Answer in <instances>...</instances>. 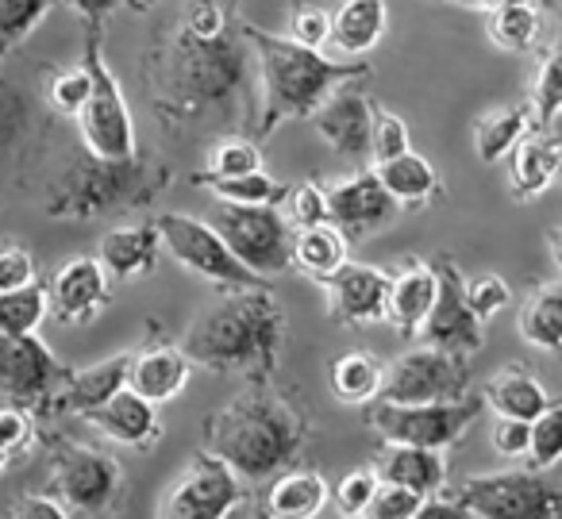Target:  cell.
Listing matches in <instances>:
<instances>
[{
  "label": "cell",
  "instance_id": "cell-1",
  "mask_svg": "<svg viewBox=\"0 0 562 519\" xmlns=\"http://www.w3.org/2000/svg\"><path fill=\"white\" fill-rule=\"evenodd\" d=\"M255 50L239 12L224 32H196L186 20L155 43L147 58V93L162 127H189L258 101Z\"/></svg>",
  "mask_w": 562,
  "mask_h": 519
},
{
  "label": "cell",
  "instance_id": "cell-2",
  "mask_svg": "<svg viewBox=\"0 0 562 519\" xmlns=\"http://www.w3.org/2000/svg\"><path fill=\"white\" fill-rule=\"evenodd\" d=\"M243 32H247L250 50H255L258 93H262L255 127H250L258 139H270L290 120H313L316 109L339 86H351V81H362L370 74V66L359 63V58L339 63V58H328L324 50L301 47L290 35L262 32V27L247 24V20H243Z\"/></svg>",
  "mask_w": 562,
  "mask_h": 519
},
{
  "label": "cell",
  "instance_id": "cell-3",
  "mask_svg": "<svg viewBox=\"0 0 562 519\" xmlns=\"http://www.w3.org/2000/svg\"><path fill=\"white\" fill-rule=\"evenodd\" d=\"M305 439L301 411L270 381H250L204 424V450L232 465L243 481H262L285 470Z\"/></svg>",
  "mask_w": 562,
  "mask_h": 519
},
{
  "label": "cell",
  "instance_id": "cell-4",
  "mask_svg": "<svg viewBox=\"0 0 562 519\" xmlns=\"http://www.w3.org/2000/svg\"><path fill=\"white\" fill-rule=\"evenodd\" d=\"M285 339V316L266 289H235L201 312L181 335V350L209 373H270Z\"/></svg>",
  "mask_w": 562,
  "mask_h": 519
},
{
  "label": "cell",
  "instance_id": "cell-5",
  "mask_svg": "<svg viewBox=\"0 0 562 519\" xmlns=\"http://www.w3.org/2000/svg\"><path fill=\"white\" fill-rule=\"evenodd\" d=\"M170 189V166L147 158H97L81 150L63 166L47 189V212L55 219H97L116 208L150 204Z\"/></svg>",
  "mask_w": 562,
  "mask_h": 519
},
{
  "label": "cell",
  "instance_id": "cell-6",
  "mask_svg": "<svg viewBox=\"0 0 562 519\" xmlns=\"http://www.w3.org/2000/svg\"><path fill=\"white\" fill-rule=\"evenodd\" d=\"M454 500L474 519H562V481L536 465L470 473L454 485Z\"/></svg>",
  "mask_w": 562,
  "mask_h": 519
},
{
  "label": "cell",
  "instance_id": "cell-7",
  "mask_svg": "<svg viewBox=\"0 0 562 519\" xmlns=\"http://www.w3.org/2000/svg\"><path fill=\"white\" fill-rule=\"evenodd\" d=\"M86 70L93 78L86 109L78 112V135L81 147L97 158H135L139 155V139H135V120L127 109V97L120 89L116 74L109 70L101 50V27L86 24Z\"/></svg>",
  "mask_w": 562,
  "mask_h": 519
},
{
  "label": "cell",
  "instance_id": "cell-8",
  "mask_svg": "<svg viewBox=\"0 0 562 519\" xmlns=\"http://www.w3.org/2000/svg\"><path fill=\"white\" fill-rule=\"evenodd\" d=\"M482 396H459V400H428V404H390L374 400L367 411V424L385 442H405V447L451 450L470 427L482 419Z\"/></svg>",
  "mask_w": 562,
  "mask_h": 519
},
{
  "label": "cell",
  "instance_id": "cell-9",
  "mask_svg": "<svg viewBox=\"0 0 562 519\" xmlns=\"http://www.w3.org/2000/svg\"><path fill=\"white\" fill-rule=\"evenodd\" d=\"M212 227L255 278L270 281L293 266V224L278 204H220Z\"/></svg>",
  "mask_w": 562,
  "mask_h": 519
},
{
  "label": "cell",
  "instance_id": "cell-10",
  "mask_svg": "<svg viewBox=\"0 0 562 519\" xmlns=\"http://www.w3.org/2000/svg\"><path fill=\"white\" fill-rule=\"evenodd\" d=\"M158 235H162V250L181 262L189 273L212 281L224 293H235V289H266L262 278L247 270L239 258L227 250V242L220 239V232L204 219L181 216V212H166V216L155 219Z\"/></svg>",
  "mask_w": 562,
  "mask_h": 519
},
{
  "label": "cell",
  "instance_id": "cell-11",
  "mask_svg": "<svg viewBox=\"0 0 562 519\" xmlns=\"http://www.w3.org/2000/svg\"><path fill=\"white\" fill-rule=\"evenodd\" d=\"M467 385H470L467 358L424 342V347L405 350L397 362L385 365L378 400H390V404L459 400V396H467Z\"/></svg>",
  "mask_w": 562,
  "mask_h": 519
},
{
  "label": "cell",
  "instance_id": "cell-12",
  "mask_svg": "<svg viewBox=\"0 0 562 519\" xmlns=\"http://www.w3.org/2000/svg\"><path fill=\"white\" fill-rule=\"evenodd\" d=\"M66 365L35 335H0V400L27 411H50L66 381Z\"/></svg>",
  "mask_w": 562,
  "mask_h": 519
},
{
  "label": "cell",
  "instance_id": "cell-13",
  "mask_svg": "<svg viewBox=\"0 0 562 519\" xmlns=\"http://www.w3.org/2000/svg\"><path fill=\"white\" fill-rule=\"evenodd\" d=\"M243 504V477L216 454L201 450L162 493L155 519H227Z\"/></svg>",
  "mask_w": 562,
  "mask_h": 519
},
{
  "label": "cell",
  "instance_id": "cell-14",
  "mask_svg": "<svg viewBox=\"0 0 562 519\" xmlns=\"http://www.w3.org/2000/svg\"><path fill=\"white\" fill-rule=\"evenodd\" d=\"M55 493L70 511L104 516L124 493V473L112 454L86 442H63L55 454Z\"/></svg>",
  "mask_w": 562,
  "mask_h": 519
},
{
  "label": "cell",
  "instance_id": "cell-15",
  "mask_svg": "<svg viewBox=\"0 0 562 519\" xmlns=\"http://www.w3.org/2000/svg\"><path fill=\"white\" fill-rule=\"evenodd\" d=\"M436 278H439L436 308L424 319L420 339L428 342V347L451 350V354H459V358L477 354L485 342V324L470 312L467 278H462V270L454 266V258H439Z\"/></svg>",
  "mask_w": 562,
  "mask_h": 519
},
{
  "label": "cell",
  "instance_id": "cell-16",
  "mask_svg": "<svg viewBox=\"0 0 562 519\" xmlns=\"http://www.w3.org/2000/svg\"><path fill=\"white\" fill-rule=\"evenodd\" d=\"M401 204L385 193L374 170H359L351 178L328 185V224L339 227L347 239H362V235L390 227L397 219Z\"/></svg>",
  "mask_w": 562,
  "mask_h": 519
},
{
  "label": "cell",
  "instance_id": "cell-17",
  "mask_svg": "<svg viewBox=\"0 0 562 519\" xmlns=\"http://www.w3.org/2000/svg\"><path fill=\"white\" fill-rule=\"evenodd\" d=\"M112 296V278L104 273V266L97 258H70L58 266V273L47 285V304L50 316L58 324H89L101 316V308Z\"/></svg>",
  "mask_w": 562,
  "mask_h": 519
},
{
  "label": "cell",
  "instance_id": "cell-18",
  "mask_svg": "<svg viewBox=\"0 0 562 519\" xmlns=\"http://www.w3.org/2000/svg\"><path fill=\"white\" fill-rule=\"evenodd\" d=\"M324 293H328V312L331 319L347 327H367L385 319V296H390V273H382L378 266L351 262L347 258L328 281H324Z\"/></svg>",
  "mask_w": 562,
  "mask_h": 519
},
{
  "label": "cell",
  "instance_id": "cell-19",
  "mask_svg": "<svg viewBox=\"0 0 562 519\" xmlns=\"http://www.w3.org/2000/svg\"><path fill=\"white\" fill-rule=\"evenodd\" d=\"M321 139L336 150L339 158H351V162H367L370 158V127H374V104L362 89L339 86L328 101L316 109L313 116Z\"/></svg>",
  "mask_w": 562,
  "mask_h": 519
},
{
  "label": "cell",
  "instance_id": "cell-20",
  "mask_svg": "<svg viewBox=\"0 0 562 519\" xmlns=\"http://www.w3.org/2000/svg\"><path fill=\"white\" fill-rule=\"evenodd\" d=\"M89 424L104 435V439L120 442V447L147 450L162 439V419H158V404L143 400L132 388H120L109 404H101L97 411H89Z\"/></svg>",
  "mask_w": 562,
  "mask_h": 519
},
{
  "label": "cell",
  "instance_id": "cell-21",
  "mask_svg": "<svg viewBox=\"0 0 562 519\" xmlns=\"http://www.w3.org/2000/svg\"><path fill=\"white\" fill-rule=\"evenodd\" d=\"M562 173V139L554 132L531 127L508 155V181H513L516 201H536L554 185Z\"/></svg>",
  "mask_w": 562,
  "mask_h": 519
},
{
  "label": "cell",
  "instance_id": "cell-22",
  "mask_svg": "<svg viewBox=\"0 0 562 519\" xmlns=\"http://www.w3.org/2000/svg\"><path fill=\"white\" fill-rule=\"evenodd\" d=\"M127 365H132V350L104 358V362H97V365H86V370L66 373L50 411H70V416H89V411H97L101 404H109L120 388H127Z\"/></svg>",
  "mask_w": 562,
  "mask_h": 519
},
{
  "label": "cell",
  "instance_id": "cell-23",
  "mask_svg": "<svg viewBox=\"0 0 562 519\" xmlns=\"http://www.w3.org/2000/svg\"><path fill=\"white\" fill-rule=\"evenodd\" d=\"M189 373H193V362H189L181 347H147L139 354H132L127 388L162 408V404L178 400L181 388L189 385Z\"/></svg>",
  "mask_w": 562,
  "mask_h": 519
},
{
  "label": "cell",
  "instance_id": "cell-24",
  "mask_svg": "<svg viewBox=\"0 0 562 519\" xmlns=\"http://www.w3.org/2000/svg\"><path fill=\"white\" fill-rule=\"evenodd\" d=\"M162 255V235L155 224H132L112 227L97 247V262L104 266L112 281H139L158 266Z\"/></svg>",
  "mask_w": 562,
  "mask_h": 519
},
{
  "label": "cell",
  "instance_id": "cell-25",
  "mask_svg": "<svg viewBox=\"0 0 562 519\" xmlns=\"http://www.w3.org/2000/svg\"><path fill=\"white\" fill-rule=\"evenodd\" d=\"M370 470L378 473V481H390V485L413 488L420 496H436L447 485V462L443 450L428 447H405V442H385L382 454L374 458Z\"/></svg>",
  "mask_w": 562,
  "mask_h": 519
},
{
  "label": "cell",
  "instance_id": "cell-26",
  "mask_svg": "<svg viewBox=\"0 0 562 519\" xmlns=\"http://www.w3.org/2000/svg\"><path fill=\"white\" fill-rule=\"evenodd\" d=\"M439 278L436 266L428 262H405L390 278V296H385V319L397 331L416 335L428 319V312L436 308Z\"/></svg>",
  "mask_w": 562,
  "mask_h": 519
},
{
  "label": "cell",
  "instance_id": "cell-27",
  "mask_svg": "<svg viewBox=\"0 0 562 519\" xmlns=\"http://www.w3.org/2000/svg\"><path fill=\"white\" fill-rule=\"evenodd\" d=\"M390 4L385 0H344L331 12V47L344 58H362L385 40Z\"/></svg>",
  "mask_w": 562,
  "mask_h": 519
},
{
  "label": "cell",
  "instance_id": "cell-28",
  "mask_svg": "<svg viewBox=\"0 0 562 519\" xmlns=\"http://www.w3.org/2000/svg\"><path fill=\"white\" fill-rule=\"evenodd\" d=\"M331 488L316 470H290L281 473L266 493V516L270 519H321L328 508Z\"/></svg>",
  "mask_w": 562,
  "mask_h": 519
},
{
  "label": "cell",
  "instance_id": "cell-29",
  "mask_svg": "<svg viewBox=\"0 0 562 519\" xmlns=\"http://www.w3.org/2000/svg\"><path fill=\"white\" fill-rule=\"evenodd\" d=\"M482 400L485 408H493L497 416L505 419H536L539 411L551 404V396H547L543 381L531 377L524 365H508V370H501L497 377L485 381L482 388Z\"/></svg>",
  "mask_w": 562,
  "mask_h": 519
},
{
  "label": "cell",
  "instance_id": "cell-30",
  "mask_svg": "<svg viewBox=\"0 0 562 519\" xmlns=\"http://www.w3.org/2000/svg\"><path fill=\"white\" fill-rule=\"evenodd\" d=\"M374 173L385 185V193H390L401 208H424V204L436 201L439 189H443L436 166L424 155H416V150H405V155L390 158V162H382Z\"/></svg>",
  "mask_w": 562,
  "mask_h": 519
},
{
  "label": "cell",
  "instance_id": "cell-31",
  "mask_svg": "<svg viewBox=\"0 0 562 519\" xmlns=\"http://www.w3.org/2000/svg\"><path fill=\"white\" fill-rule=\"evenodd\" d=\"M524 342L547 354H562V281L539 285L524 296L520 316H516Z\"/></svg>",
  "mask_w": 562,
  "mask_h": 519
},
{
  "label": "cell",
  "instance_id": "cell-32",
  "mask_svg": "<svg viewBox=\"0 0 562 519\" xmlns=\"http://www.w3.org/2000/svg\"><path fill=\"white\" fill-rule=\"evenodd\" d=\"M40 124H43L40 104L16 81L0 74V162L16 158L32 143V135L40 132Z\"/></svg>",
  "mask_w": 562,
  "mask_h": 519
},
{
  "label": "cell",
  "instance_id": "cell-33",
  "mask_svg": "<svg viewBox=\"0 0 562 519\" xmlns=\"http://www.w3.org/2000/svg\"><path fill=\"white\" fill-rule=\"evenodd\" d=\"M347 262V235L331 224H316L293 235V266L324 285Z\"/></svg>",
  "mask_w": 562,
  "mask_h": 519
},
{
  "label": "cell",
  "instance_id": "cell-34",
  "mask_svg": "<svg viewBox=\"0 0 562 519\" xmlns=\"http://www.w3.org/2000/svg\"><path fill=\"white\" fill-rule=\"evenodd\" d=\"M531 132V109L528 104H508V109H493L477 120L474 127V150L485 166H497L513 147Z\"/></svg>",
  "mask_w": 562,
  "mask_h": 519
},
{
  "label": "cell",
  "instance_id": "cell-35",
  "mask_svg": "<svg viewBox=\"0 0 562 519\" xmlns=\"http://www.w3.org/2000/svg\"><path fill=\"white\" fill-rule=\"evenodd\" d=\"M382 373L385 365L374 354L351 350L331 365V393L344 404H374L378 393H382Z\"/></svg>",
  "mask_w": 562,
  "mask_h": 519
},
{
  "label": "cell",
  "instance_id": "cell-36",
  "mask_svg": "<svg viewBox=\"0 0 562 519\" xmlns=\"http://www.w3.org/2000/svg\"><path fill=\"white\" fill-rule=\"evenodd\" d=\"M485 32L501 50L524 55L543 40V16H539L536 4H497V9H490Z\"/></svg>",
  "mask_w": 562,
  "mask_h": 519
},
{
  "label": "cell",
  "instance_id": "cell-37",
  "mask_svg": "<svg viewBox=\"0 0 562 519\" xmlns=\"http://www.w3.org/2000/svg\"><path fill=\"white\" fill-rule=\"evenodd\" d=\"M528 109H531V127H536V132H551L554 120L562 116V40L554 43L543 55V63H539V74H536V81H531Z\"/></svg>",
  "mask_w": 562,
  "mask_h": 519
},
{
  "label": "cell",
  "instance_id": "cell-38",
  "mask_svg": "<svg viewBox=\"0 0 562 519\" xmlns=\"http://www.w3.org/2000/svg\"><path fill=\"white\" fill-rule=\"evenodd\" d=\"M47 316V285H40V281L0 293V335H35Z\"/></svg>",
  "mask_w": 562,
  "mask_h": 519
},
{
  "label": "cell",
  "instance_id": "cell-39",
  "mask_svg": "<svg viewBox=\"0 0 562 519\" xmlns=\"http://www.w3.org/2000/svg\"><path fill=\"white\" fill-rule=\"evenodd\" d=\"M55 4L58 0H0V63L40 32Z\"/></svg>",
  "mask_w": 562,
  "mask_h": 519
},
{
  "label": "cell",
  "instance_id": "cell-40",
  "mask_svg": "<svg viewBox=\"0 0 562 519\" xmlns=\"http://www.w3.org/2000/svg\"><path fill=\"white\" fill-rule=\"evenodd\" d=\"M262 170V147L255 139H220L209 155V170L196 181H232Z\"/></svg>",
  "mask_w": 562,
  "mask_h": 519
},
{
  "label": "cell",
  "instance_id": "cell-41",
  "mask_svg": "<svg viewBox=\"0 0 562 519\" xmlns=\"http://www.w3.org/2000/svg\"><path fill=\"white\" fill-rule=\"evenodd\" d=\"M220 196V204H281L290 196V185H281L278 178H270L266 170L247 173V178L232 181H201Z\"/></svg>",
  "mask_w": 562,
  "mask_h": 519
},
{
  "label": "cell",
  "instance_id": "cell-42",
  "mask_svg": "<svg viewBox=\"0 0 562 519\" xmlns=\"http://www.w3.org/2000/svg\"><path fill=\"white\" fill-rule=\"evenodd\" d=\"M528 462L536 470H554L562 462V400H551L536 419H531Z\"/></svg>",
  "mask_w": 562,
  "mask_h": 519
},
{
  "label": "cell",
  "instance_id": "cell-43",
  "mask_svg": "<svg viewBox=\"0 0 562 519\" xmlns=\"http://www.w3.org/2000/svg\"><path fill=\"white\" fill-rule=\"evenodd\" d=\"M89 89H93V78H89L86 63H81V66H70V70L50 74L43 97H47V104L58 112V116L78 120V112L86 109V101H89Z\"/></svg>",
  "mask_w": 562,
  "mask_h": 519
},
{
  "label": "cell",
  "instance_id": "cell-44",
  "mask_svg": "<svg viewBox=\"0 0 562 519\" xmlns=\"http://www.w3.org/2000/svg\"><path fill=\"white\" fill-rule=\"evenodd\" d=\"M32 442H35V411L20 408L12 400H0V470L9 462H20L32 450Z\"/></svg>",
  "mask_w": 562,
  "mask_h": 519
},
{
  "label": "cell",
  "instance_id": "cell-45",
  "mask_svg": "<svg viewBox=\"0 0 562 519\" xmlns=\"http://www.w3.org/2000/svg\"><path fill=\"white\" fill-rule=\"evenodd\" d=\"M413 150V139H408V124L397 116V112L374 109V127H370V162L382 166L390 158Z\"/></svg>",
  "mask_w": 562,
  "mask_h": 519
},
{
  "label": "cell",
  "instance_id": "cell-46",
  "mask_svg": "<svg viewBox=\"0 0 562 519\" xmlns=\"http://www.w3.org/2000/svg\"><path fill=\"white\" fill-rule=\"evenodd\" d=\"M428 496L413 493V488H401V485H390V481H378L374 496H370L367 511L362 519H413L420 511V504Z\"/></svg>",
  "mask_w": 562,
  "mask_h": 519
},
{
  "label": "cell",
  "instance_id": "cell-47",
  "mask_svg": "<svg viewBox=\"0 0 562 519\" xmlns=\"http://www.w3.org/2000/svg\"><path fill=\"white\" fill-rule=\"evenodd\" d=\"M290 212L285 219L293 224V232H305V227L328 224V189H321L316 181H301L297 189H290Z\"/></svg>",
  "mask_w": 562,
  "mask_h": 519
},
{
  "label": "cell",
  "instance_id": "cell-48",
  "mask_svg": "<svg viewBox=\"0 0 562 519\" xmlns=\"http://www.w3.org/2000/svg\"><path fill=\"white\" fill-rule=\"evenodd\" d=\"M467 304L485 324V319H493L501 308L513 304V289H508V281L497 278V273H485V278H477V281H467Z\"/></svg>",
  "mask_w": 562,
  "mask_h": 519
},
{
  "label": "cell",
  "instance_id": "cell-49",
  "mask_svg": "<svg viewBox=\"0 0 562 519\" xmlns=\"http://www.w3.org/2000/svg\"><path fill=\"white\" fill-rule=\"evenodd\" d=\"M374 488H378V473L374 470H355V473H347V477L336 485V493H331V500H336L339 516L359 519L362 511H367V504H370V496H374Z\"/></svg>",
  "mask_w": 562,
  "mask_h": 519
},
{
  "label": "cell",
  "instance_id": "cell-50",
  "mask_svg": "<svg viewBox=\"0 0 562 519\" xmlns=\"http://www.w3.org/2000/svg\"><path fill=\"white\" fill-rule=\"evenodd\" d=\"M290 40L301 43V47L321 50L324 43L331 40V12L321 9V4H301V9H293Z\"/></svg>",
  "mask_w": 562,
  "mask_h": 519
},
{
  "label": "cell",
  "instance_id": "cell-51",
  "mask_svg": "<svg viewBox=\"0 0 562 519\" xmlns=\"http://www.w3.org/2000/svg\"><path fill=\"white\" fill-rule=\"evenodd\" d=\"M40 281V270H35L32 250L24 247H0V293H12V289H24Z\"/></svg>",
  "mask_w": 562,
  "mask_h": 519
},
{
  "label": "cell",
  "instance_id": "cell-52",
  "mask_svg": "<svg viewBox=\"0 0 562 519\" xmlns=\"http://www.w3.org/2000/svg\"><path fill=\"white\" fill-rule=\"evenodd\" d=\"M490 442L501 458H528V442H531V424L528 419H493Z\"/></svg>",
  "mask_w": 562,
  "mask_h": 519
},
{
  "label": "cell",
  "instance_id": "cell-53",
  "mask_svg": "<svg viewBox=\"0 0 562 519\" xmlns=\"http://www.w3.org/2000/svg\"><path fill=\"white\" fill-rule=\"evenodd\" d=\"M4 519H74L70 508H66L58 496H47V493H27L20 500L9 504Z\"/></svg>",
  "mask_w": 562,
  "mask_h": 519
},
{
  "label": "cell",
  "instance_id": "cell-54",
  "mask_svg": "<svg viewBox=\"0 0 562 519\" xmlns=\"http://www.w3.org/2000/svg\"><path fill=\"white\" fill-rule=\"evenodd\" d=\"M58 4H66V9H74L81 20H86L89 27H101L104 20L112 16V12L124 9V0H58Z\"/></svg>",
  "mask_w": 562,
  "mask_h": 519
},
{
  "label": "cell",
  "instance_id": "cell-55",
  "mask_svg": "<svg viewBox=\"0 0 562 519\" xmlns=\"http://www.w3.org/2000/svg\"><path fill=\"white\" fill-rule=\"evenodd\" d=\"M413 519H474V511L462 508L454 496H428V500L420 504V511H416Z\"/></svg>",
  "mask_w": 562,
  "mask_h": 519
},
{
  "label": "cell",
  "instance_id": "cell-56",
  "mask_svg": "<svg viewBox=\"0 0 562 519\" xmlns=\"http://www.w3.org/2000/svg\"><path fill=\"white\" fill-rule=\"evenodd\" d=\"M547 247H551L554 266H559V270H562V227H554V232L547 235Z\"/></svg>",
  "mask_w": 562,
  "mask_h": 519
},
{
  "label": "cell",
  "instance_id": "cell-57",
  "mask_svg": "<svg viewBox=\"0 0 562 519\" xmlns=\"http://www.w3.org/2000/svg\"><path fill=\"white\" fill-rule=\"evenodd\" d=\"M155 4L158 0H124V9H132V12H150Z\"/></svg>",
  "mask_w": 562,
  "mask_h": 519
},
{
  "label": "cell",
  "instance_id": "cell-58",
  "mask_svg": "<svg viewBox=\"0 0 562 519\" xmlns=\"http://www.w3.org/2000/svg\"><path fill=\"white\" fill-rule=\"evenodd\" d=\"M459 4H470V9H485V12H490V9H497L501 0H459Z\"/></svg>",
  "mask_w": 562,
  "mask_h": 519
},
{
  "label": "cell",
  "instance_id": "cell-59",
  "mask_svg": "<svg viewBox=\"0 0 562 519\" xmlns=\"http://www.w3.org/2000/svg\"><path fill=\"white\" fill-rule=\"evenodd\" d=\"M501 4H539V0H501Z\"/></svg>",
  "mask_w": 562,
  "mask_h": 519
},
{
  "label": "cell",
  "instance_id": "cell-60",
  "mask_svg": "<svg viewBox=\"0 0 562 519\" xmlns=\"http://www.w3.org/2000/svg\"><path fill=\"white\" fill-rule=\"evenodd\" d=\"M559 16H562V4H559Z\"/></svg>",
  "mask_w": 562,
  "mask_h": 519
},
{
  "label": "cell",
  "instance_id": "cell-61",
  "mask_svg": "<svg viewBox=\"0 0 562 519\" xmlns=\"http://www.w3.org/2000/svg\"><path fill=\"white\" fill-rule=\"evenodd\" d=\"M336 519H347V516H336Z\"/></svg>",
  "mask_w": 562,
  "mask_h": 519
}]
</instances>
